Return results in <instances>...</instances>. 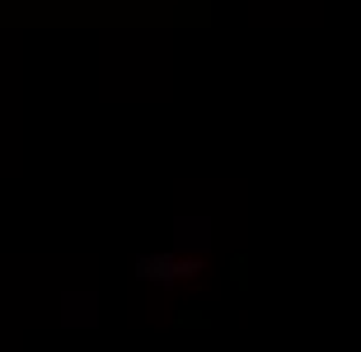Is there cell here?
<instances>
[{"instance_id": "1", "label": "cell", "mask_w": 361, "mask_h": 352, "mask_svg": "<svg viewBox=\"0 0 361 352\" xmlns=\"http://www.w3.org/2000/svg\"><path fill=\"white\" fill-rule=\"evenodd\" d=\"M146 277H174V272H197V263H169V258H146L141 263Z\"/></svg>"}]
</instances>
